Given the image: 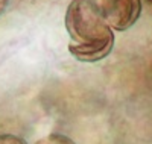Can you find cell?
I'll list each match as a JSON object with an SVG mask.
<instances>
[{
	"label": "cell",
	"mask_w": 152,
	"mask_h": 144,
	"mask_svg": "<svg viewBox=\"0 0 152 144\" xmlns=\"http://www.w3.org/2000/svg\"><path fill=\"white\" fill-rule=\"evenodd\" d=\"M66 29L70 35L69 52L78 61L96 62L113 50L114 33L91 0H73L69 5Z\"/></svg>",
	"instance_id": "obj_1"
},
{
	"label": "cell",
	"mask_w": 152,
	"mask_h": 144,
	"mask_svg": "<svg viewBox=\"0 0 152 144\" xmlns=\"http://www.w3.org/2000/svg\"><path fill=\"white\" fill-rule=\"evenodd\" d=\"M6 6H8V0H0V15L3 14V11L6 9Z\"/></svg>",
	"instance_id": "obj_5"
},
{
	"label": "cell",
	"mask_w": 152,
	"mask_h": 144,
	"mask_svg": "<svg viewBox=\"0 0 152 144\" xmlns=\"http://www.w3.org/2000/svg\"><path fill=\"white\" fill-rule=\"evenodd\" d=\"M151 2H152V0H151Z\"/></svg>",
	"instance_id": "obj_6"
},
{
	"label": "cell",
	"mask_w": 152,
	"mask_h": 144,
	"mask_svg": "<svg viewBox=\"0 0 152 144\" xmlns=\"http://www.w3.org/2000/svg\"><path fill=\"white\" fill-rule=\"evenodd\" d=\"M35 144H76V143H73V140H70L66 135L52 134V135H47L41 140H38Z\"/></svg>",
	"instance_id": "obj_3"
},
{
	"label": "cell",
	"mask_w": 152,
	"mask_h": 144,
	"mask_svg": "<svg viewBox=\"0 0 152 144\" xmlns=\"http://www.w3.org/2000/svg\"><path fill=\"white\" fill-rule=\"evenodd\" d=\"M99 8L110 28L126 31L140 17L142 0H100Z\"/></svg>",
	"instance_id": "obj_2"
},
{
	"label": "cell",
	"mask_w": 152,
	"mask_h": 144,
	"mask_svg": "<svg viewBox=\"0 0 152 144\" xmlns=\"http://www.w3.org/2000/svg\"><path fill=\"white\" fill-rule=\"evenodd\" d=\"M0 144H28L24 140L15 137V135H0Z\"/></svg>",
	"instance_id": "obj_4"
}]
</instances>
